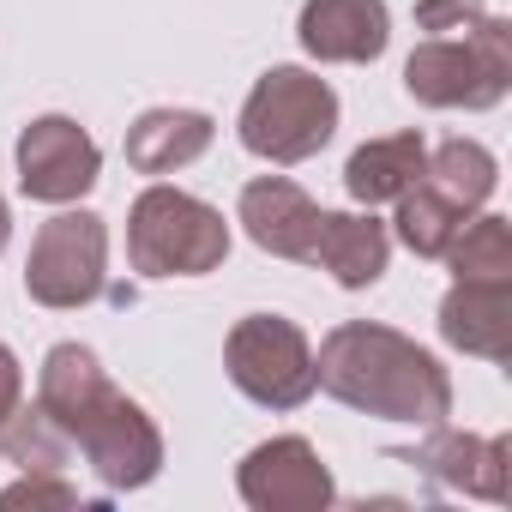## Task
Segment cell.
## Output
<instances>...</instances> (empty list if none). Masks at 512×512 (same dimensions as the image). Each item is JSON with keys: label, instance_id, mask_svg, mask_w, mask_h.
Listing matches in <instances>:
<instances>
[{"label": "cell", "instance_id": "1", "mask_svg": "<svg viewBox=\"0 0 512 512\" xmlns=\"http://www.w3.org/2000/svg\"><path fill=\"white\" fill-rule=\"evenodd\" d=\"M37 404L85 452V464L97 470L103 488L121 494V488L157 482V470H163V434H157V422L127 392H115V380L103 374L97 350L55 344L43 356V374H37Z\"/></svg>", "mask_w": 512, "mask_h": 512}, {"label": "cell", "instance_id": "2", "mask_svg": "<svg viewBox=\"0 0 512 512\" xmlns=\"http://www.w3.org/2000/svg\"><path fill=\"white\" fill-rule=\"evenodd\" d=\"M314 386H326L338 404L380 416V422H410V428H440L452 416V380L446 368L404 332L374 326V320H344L326 332L314 356Z\"/></svg>", "mask_w": 512, "mask_h": 512}, {"label": "cell", "instance_id": "3", "mask_svg": "<svg viewBox=\"0 0 512 512\" xmlns=\"http://www.w3.org/2000/svg\"><path fill=\"white\" fill-rule=\"evenodd\" d=\"M127 260L139 278H205L229 260V223L181 187H145L127 211Z\"/></svg>", "mask_w": 512, "mask_h": 512}, {"label": "cell", "instance_id": "4", "mask_svg": "<svg viewBox=\"0 0 512 512\" xmlns=\"http://www.w3.org/2000/svg\"><path fill=\"white\" fill-rule=\"evenodd\" d=\"M235 133H241V145L253 157H266L278 169L308 163L338 133V91L320 73H308V67H272L260 85L247 91Z\"/></svg>", "mask_w": 512, "mask_h": 512}, {"label": "cell", "instance_id": "5", "mask_svg": "<svg viewBox=\"0 0 512 512\" xmlns=\"http://www.w3.org/2000/svg\"><path fill=\"white\" fill-rule=\"evenodd\" d=\"M404 91L422 109H494L512 91V25L488 13L464 37H422L404 61Z\"/></svg>", "mask_w": 512, "mask_h": 512}, {"label": "cell", "instance_id": "6", "mask_svg": "<svg viewBox=\"0 0 512 512\" xmlns=\"http://www.w3.org/2000/svg\"><path fill=\"white\" fill-rule=\"evenodd\" d=\"M223 368L241 398L260 410H302L314 398V344L284 314H247L223 338Z\"/></svg>", "mask_w": 512, "mask_h": 512}, {"label": "cell", "instance_id": "7", "mask_svg": "<svg viewBox=\"0 0 512 512\" xmlns=\"http://www.w3.org/2000/svg\"><path fill=\"white\" fill-rule=\"evenodd\" d=\"M109 284V223L97 211H61L37 229L31 260H25V290L43 308H91Z\"/></svg>", "mask_w": 512, "mask_h": 512}, {"label": "cell", "instance_id": "8", "mask_svg": "<svg viewBox=\"0 0 512 512\" xmlns=\"http://www.w3.org/2000/svg\"><path fill=\"white\" fill-rule=\"evenodd\" d=\"M13 157H19V193L37 205H73L103 175V151L73 115H37L19 133Z\"/></svg>", "mask_w": 512, "mask_h": 512}, {"label": "cell", "instance_id": "9", "mask_svg": "<svg viewBox=\"0 0 512 512\" xmlns=\"http://www.w3.org/2000/svg\"><path fill=\"white\" fill-rule=\"evenodd\" d=\"M235 488L253 512H326L338 500L326 458L302 434H278L266 446H253L235 470Z\"/></svg>", "mask_w": 512, "mask_h": 512}, {"label": "cell", "instance_id": "10", "mask_svg": "<svg viewBox=\"0 0 512 512\" xmlns=\"http://www.w3.org/2000/svg\"><path fill=\"white\" fill-rule=\"evenodd\" d=\"M398 464H416L422 476H434L440 488H458L470 500H506V458L512 440L506 434H458V428H434V440H422L416 452H392Z\"/></svg>", "mask_w": 512, "mask_h": 512}, {"label": "cell", "instance_id": "11", "mask_svg": "<svg viewBox=\"0 0 512 512\" xmlns=\"http://www.w3.org/2000/svg\"><path fill=\"white\" fill-rule=\"evenodd\" d=\"M235 223L247 229L253 247L278 253V260H314V235H320V205L290 181V175H260L241 187Z\"/></svg>", "mask_w": 512, "mask_h": 512}, {"label": "cell", "instance_id": "12", "mask_svg": "<svg viewBox=\"0 0 512 512\" xmlns=\"http://www.w3.org/2000/svg\"><path fill=\"white\" fill-rule=\"evenodd\" d=\"M296 37H302V49L314 61L362 67V61H380L386 55L392 13H386V0H308Z\"/></svg>", "mask_w": 512, "mask_h": 512}, {"label": "cell", "instance_id": "13", "mask_svg": "<svg viewBox=\"0 0 512 512\" xmlns=\"http://www.w3.org/2000/svg\"><path fill=\"white\" fill-rule=\"evenodd\" d=\"M440 338L482 362H512V278H458L440 302Z\"/></svg>", "mask_w": 512, "mask_h": 512}, {"label": "cell", "instance_id": "14", "mask_svg": "<svg viewBox=\"0 0 512 512\" xmlns=\"http://www.w3.org/2000/svg\"><path fill=\"white\" fill-rule=\"evenodd\" d=\"M386 260H392V229L374 211L368 217L362 211H320V235H314L308 266L332 272L344 290H368V284H380Z\"/></svg>", "mask_w": 512, "mask_h": 512}, {"label": "cell", "instance_id": "15", "mask_svg": "<svg viewBox=\"0 0 512 512\" xmlns=\"http://www.w3.org/2000/svg\"><path fill=\"white\" fill-rule=\"evenodd\" d=\"M217 139V121L205 109H145L127 127V169L139 175H175L199 163Z\"/></svg>", "mask_w": 512, "mask_h": 512}, {"label": "cell", "instance_id": "16", "mask_svg": "<svg viewBox=\"0 0 512 512\" xmlns=\"http://www.w3.org/2000/svg\"><path fill=\"white\" fill-rule=\"evenodd\" d=\"M422 169H428V139L422 133H386V139H368L362 151H350L344 193L356 205H386L410 181H422Z\"/></svg>", "mask_w": 512, "mask_h": 512}, {"label": "cell", "instance_id": "17", "mask_svg": "<svg viewBox=\"0 0 512 512\" xmlns=\"http://www.w3.org/2000/svg\"><path fill=\"white\" fill-rule=\"evenodd\" d=\"M422 181H434L458 211H482L488 205V193L500 187V163H494V151L488 145H476V139H446V145H434L428 151V169H422Z\"/></svg>", "mask_w": 512, "mask_h": 512}, {"label": "cell", "instance_id": "18", "mask_svg": "<svg viewBox=\"0 0 512 512\" xmlns=\"http://www.w3.org/2000/svg\"><path fill=\"white\" fill-rule=\"evenodd\" d=\"M392 205H398V217H392L398 223V241L416 253V260H440V253L452 247V235L470 223V211H458L434 181H410Z\"/></svg>", "mask_w": 512, "mask_h": 512}, {"label": "cell", "instance_id": "19", "mask_svg": "<svg viewBox=\"0 0 512 512\" xmlns=\"http://www.w3.org/2000/svg\"><path fill=\"white\" fill-rule=\"evenodd\" d=\"M440 260L452 266V278H512V223L494 211H476Z\"/></svg>", "mask_w": 512, "mask_h": 512}, {"label": "cell", "instance_id": "20", "mask_svg": "<svg viewBox=\"0 0 512 512\" xmlns=\"http://www.w3.org/2000/svg\"><path fill=\"white\" fill-rule=\"evenodd\" d=\"M0 458L19 464V470H49V476H61L67 458H73V440L55 428V416H49L43 404H37V410L19 404V416L0 428Z\"/></svg>", "mask_w": 512, "mask_h": 512}, {"label": "cell", "instance_id": "21", "mask_svg": "<svg viewBox=\"0 0 512 512\" xmlns=\"http://www.w3.org/2000/svg\"><path fill=\"white\" fill-rule=\"evenodd\" d=\"M73 512L79 506V488L67 476H49V470H25L13 488H0V512Z\"/></svg>", "mask_w": 512, "mask_h": 512}, {"label": "cell", "instance_id": "22", "mask_svg": "<svg viewBox=\"0 0 512 512\" xmlns=\"http://www.w3.org/2000/svg\"><path fill=\"white\" fill-rule=\"evenodd\" d=\"M488 19V0H416V25L428 37H464Z\"/></svg>", "mask_w": 512, "mask_h": 512}, {"label": "cell", "instance_id": "23", "mask_svg": "<svg viewBox=\"0 0 512 512\" xmlns=\"http://www.w3.org/2000/svg\"><path fill=\"white\" fill-rule=\"evenodd\" d=\"M19 404H25V368H19V356L7 344H0V428L19 416Z\"/></svg>", "mask_w": 512, "mask_h": 512}, {"label": "cell", "instance_id": "24", "mask_svg": "<svg viewBox=\"0 0 512 512\" xmlns=\"http://www.w3.org/2000/svg\"><path fill=\"white\" fill-rule=\"evenodd\" d=\"M7 241H13V211H7V199H0V253H7Z\"/></svg>", "mask_w": 512, "mask_h": 512}]
</instances>
